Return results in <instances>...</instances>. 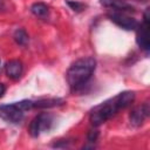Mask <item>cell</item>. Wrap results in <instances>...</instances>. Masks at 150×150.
Here are the masks:
<instances>
[{
  "label": "cell",
  "mask_w": 150,
  "mask_h": 150,
  "mask_svg": "<svg viewBox=\"0 0 150 150\" xmlns=\"http://www.w3.org/2000/svg\"><path fill=\"white\" fill-rule=\"evenodd\" d=\"M63 104V100L62 98H42V100H38L34 101V108H53V107H57Z\"/></svg>",
  "instance_id": "8fae6325"
},
{
  "label": "cell",
  "mask_w": 150,
  "mask_h": 150,
  "mask_svg": "<svg viewBox=\"0 0 150 150\" xmlns=\"http://www.w3.org/2000/svg\"><path fill=\"white\" fill-rule=\"evenodd\" d=\"M137 35H136V42L137 45L145 52L150 48V41H149V8L145 9L143 15V23L137 27Z\"/></svg>",
  "instance_id": "5b68a950"
},
{
  "label": "cell",
  "mask_w": 150,
  "mask_h": 150,
  "mask_svg": "<svg viewBox=\"0 0 150 150\" xmlns=\"http://www.w3.org/2000/svg\"><path fill=\"white\" fill-rule=\"evenodd\" d=\"M96 68V60L91 56L76 60L67 70L66 77L69 87L73 90L82 88L93 76Z\"/></svg>",
  "instance_id": "6da1fadb"
},
{
  "label": "cell",
  "mask_w": 150,
  "mask_h": 150,
  "mask_svg": "<svg viewBox=\"0 0 150 150\" xmlns=\"http://www.w3.org/2000/svg\"><path fill=\"white\" fill-rule=\"evenodd\" d=\"M52 124H53V116L47 112H41L30 121L28 127V132L32 137H38L40 136L41 131L49 130Z\"/></svg>",
  "instance_id": "3957f363"
},
{
  "label": "cell",
  "mask_w": 150,
  "mask_h": 150,
  "mask_svg": "<svg viewBox=\"0 0 150 150\" xmlns=\"http://www.w3.org/2000/svg\"><path fill=\"white\" fill-rule=\"evenodd\" d=\"M52 146H54V148H66V146H68V139H59V142H55Z\"/></svg>",
  "instance_id": "2e32d148"
},
{
  "label": "cell",
  "mask_w": 150,
  "mask_h": 150,
  "mask_svg": "<svg viewBox=\"0 0 150 150\" xmlns=\"http://www.w3.org/2000/svg\"><path fill=\"white\" fill-rule=\"evenodd\" d=\"M149 114H150V105L149 102L146 101L142 105H137L130 111L129 115L130 124L134 127H139L144 122V120L149 116Z\"/></svg>",
  "instance_id": "52a82bcc"
},
{
  "label": "cell",
  "mask_w": 150,
  "mask_h": 150,
  "mask_svg": "<svg viewBox=\"0 0 150 150\" xmlns=\"http://www.w3.org/2000/svg\"><path fill=\"white\" fill-rule=\"evenodd\" d=\"M5 70H6V75L9 79L19 80L20 76L22 75V70H23L22 62L20 60H15V59L14 60H9L5 64Z\"/></svg>",
  "instance_id": "ba28073f"
},
{
  "label": "cell",
  "mask_w": 150,
  "mask_h": 150,
  "mask_svg": "<svg viewBox=\"0 0 150 150\" xmlns=\"http://www.w3.org/2000/svg\"><path fill=\"white\" fill-rule=\"evenodd\" d=\"M0 117L8 123H18L23 118V111L20 110L15 103L0 105Z\"/></svg>",
  "instance_id": "8992f818"
},
{
  "label": "cell",
  "mask_w": 150,
  "mask_h": 150,
  "mask_svg": "<svg viewBox=\"0 0 150 150\" xmlns=\"http://www.w3.org/2000/svg\"><path fill=\"white\" fill-rule=\"evenodd\" d=\"M98 135H100L98 130H96V129H90V130L88 131V134H87V139H88V142H90V143L96 142V139L98 138Z\"/></svg>",
  "instance_id": "9a60e30c"
},
{
  "label": "cell",
  "mask_w": 150,
  "mask_h": 150,
  "mask_svg": "<svg viewBox=\"0 0 150 150\" xmlns=\"http://www.w3.org/2000/svg\"><path fill=\"white\" fill-rule=\"evenodd\" d=\"M13 38H14V41H15L18 45H20V46H26V45L28 43V40H29L28 34H27V32H26L23 28H18V29L14 32Z\"/></svg>",
  "instance_id": "4fadbf2b"
},
{
  "label": "cell",
  "mask_w": 150,
  "mask_h": 150,
  "mask_svg": "<svg viewBox=\"0 0 150 150\" xmlns=\"http://www.w3.org/2000/svg\"><path fill=\"white\" fill-rule=\"evenodd\" d=\"M135 91H130V90H125L120 93L117 96L114 97L117 107L120 109H124L127 107H129L134 101H135Z\"/></svg>",
  "instance_id": "30bf717a"
},
{
  "label": "cell",
  "mask_w": 150,
  "mask_h": 150,
  "mask_svg": "<svg viewBox=\"0 0 150 150\" xmlns=\"http://www.w3.org/2000/svg\"><path fill=\"white\" fill-rule=\"evenodd\" d=\"M5 91H6V86H5L4 83H0V97L4 96Z\"/></svg>",
  "instance_id": "e0dca14e"
},
{
  "label": "cell",
  "mask_w": 150,
  "mask_h": 150,
  "mask_svg": "<svg viewBox=\"0 0 150 150\" xmlns=\"http://www.w3.org/2000/svg\"><path fill=\"white\" fill-rule=\"evenodd\" d=\"M67 5L74 11V12H82L84 11V8L87 7V5L82 4V2H79V1H74V0H68L67 1Z\"/></svg>",
  "instance_id": "5bb4252c"
},
{
  "label": "cell",
  "mask_w": 150,
  "mask_h": 150,
  "mask_svg": "<svg viewBox=\"0 0 150 150\" xmlns=\"http://www.w3.org/2000/svg\"><path fill=\"white\" fill-rule=\"evenodd\" d=\"M100 4L108 8H114V11L120 12H131L134 11L132 6H130L124 0H100Z\"/></svg>",
  "instance_id": "9c48e42d"
},
{
  "label": "cell",
  "mask_w": 150,
  "mask_h": 150,
  "mask_svg": "<svg viewBox=\"0 0 150 150\" xmlns=\"http://www.w3.org/2000/svg\"><path fill=\"white\" fill-rule=\"evenodd\" d=\"M30 12L40 18H43L48 14V6L45 2H35L30 6Z\"/></svg>",
  "instance_id": "7c38bea8"
},
{
  "label": "cell",
  "mask_w": 150,
  "mask_h": 150,
  "mask_svg": "<svg viewBox=\"0 0 150 150\" xmlns=\"http://www.w3.org/2000/svg\"><path fill=\"white\" fill-rule=\"evenodd\" d=\"M108 18L114 23H116L117 26H120L121 28L127 29V30H136L137 27L139 26V22L136 19L130 18L120 11H114L111 13H108Z\"/></svg>",
  "instance_id": "277c9868"
},
{
  "label": "cell",
  "mask_w": 150,
  "mask_h": 150,
  "mask_svg": "<svg viewBox=\"0 0 150 150\" xmlns=\"http://www.w3.org/2000/svg\"><path fill=\"white\" fill-rule=\"evenodd\" d=\"M120 110V108L117 107L116 102L114 98L95 107L90 115H89V121L94 127H98L102 123H104L105 121H108L109 118H111L114 115H116V112Z\"/></svg>",
  "instance_id": "7a4b0ae2"
},
{
  "label": "cell",
  "mask_w": 150,
  "mask_h": 150,
  "mask_svg": "<svg viewBox=\"0 0 150 150\" xmlns=\"http://www.w3.org/2000/svg\"><path fill=\"white\" fill-rule=\"evenodd\" d=\"M5 9V1L4 0H0V11Z\"/></svg>",
  "instance_id": "ac0fdd59"
},
{
  "label": "cell",
  "mask_w": 150,
  "mask_h": 150,
  "mask_svg": "<svg viewBox=\"0 0 150 150\" xmlns=\"http://www.w3.org/2000/svg\"><path fill=\"white\" fill-rule=\"evenodd\" d=\"M0 69H1V61H0Z\"/></svg>",
  "instance_id": "d6986e66"
}]
</instances>
